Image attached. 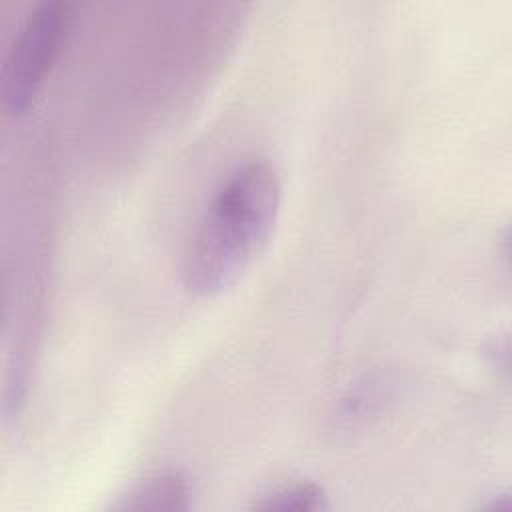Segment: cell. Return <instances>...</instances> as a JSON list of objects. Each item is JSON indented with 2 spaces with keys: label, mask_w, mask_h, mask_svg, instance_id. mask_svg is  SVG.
Here are the masks:
<instances>
[{
  "label": "cell",
  "mask_w": 512,
  "mask_h": 512,
  "mask_svg": "<svg viewBox=\"0 0 512 512\" xmlns=\"http://www.w3.org/2000/svg\"><path fill=\"white\" fill-rule=\"evenodd\" d=\"M282 202L278 170L262 160L238 166L204 210L184 256V286L198 298L232 288L266 248Z\"/></svg>",
  "instance_id": "1"
},
{
  "label": "cell",
  "mask_w": 512,
  "mask_h": 512,
  "mask_svg": "<svg viewBox=\"0 0 512 512\" xmlns=\"http://www.w3.org/2000/svg\"><path fill=\"white\" fill-rule=\"evenodd\" d=\"M70 18L72 6L62 0H44L26 14L2 70V102L10 116L20 118L34 108L64 42Z\"/></svg>",
  "instance_id": "2"
},
{
  "label": "cell",
  "mask_w": 512,
  "mask_h": 512,
  "mask_svg": "<svg viewBox=\"0 0 512 512\" xmlns=\"http://www.w3.org/2000/svg\"><path fill=\"white\" fill-rule=\"evenodd\" d=\"M194 484L182 472H158L128 488L110 506L118 512H184L194 506Z\"/></svg>",
  "instance_id": "3"
},
{
  "label": "cell",
  "mask_w": 512,
  "mask_h": 512,
  "mask_svg": "<svg viewBox=\"0 0 512 512\" xmlns=\"http://www.w3.org/2000/svg\"><path fill=\"white\" fill-rule=\"evenodd\" d=\"M252 508L264 512H322L328 510V498L326 492L314 482H294L262 494Z\"/></svg>",
  "instance_id": "4"
},
{
  "label": "cell",
  "mask_w": 512,
  "mask_h": 512,
  "mask_svg": "<svg viewBox=\"0 0 512 512\" xmlns=\"http://www.w3.org/2000/svg\"><path fill=\"white\" fill-rule=\"evenodd\" d=\"M512 502H510V496L508 494H498L496 498H492L488 504H484L482 508L484 510H510Z\"/></svg>",
  "instance_id": "5"
}]
</instances>
